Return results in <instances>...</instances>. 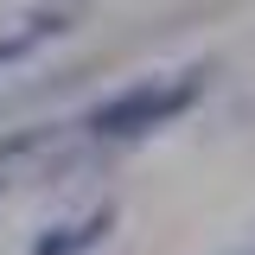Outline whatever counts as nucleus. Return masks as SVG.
Returning a JSON list of instances; mask_svg holds the SVG:
<instances>
[{"mask_svg": "<svg viewBox=\"0 0 255 255\" xmlns=\"http://www.w3.org/2000/svg\"><path fill=\"white\" fill-rule=\"evenodd\" d=\"M109 223H115V204H102L96 217H83L70 236H38V243H32V255H77V249H90L96 236H109Z\"/></svg>", "mask_w": 255, "mask_h": 255, "instance_id": "nucleus-2", "label": "nucleus"}, {"mask_svg": "<svg viewBox=\"0 0 255 255\" xmlns=\"http://www.w3.org/2000/svg\"><path fill=\"white\" fill-rule=\"evenodd\" d=\"M198 96H204V70H179V77H147V83H128L122 96H109V102H96V109H90V134H102V140H134V134H153V128L179 122Z\"/></svg>", "mask_w": 255, "mask_h": 255, "instance_id": "nucleus-1", "label": "nucleus"}, {"mask_svg": "<svg viewBox=\"0 0 255 255\" xmlns=\"http://www.w3.org/2000/svg\"><path fill=\"white\" fill-rule=\"evenodd\" d=\"M38 38H45V19H38V26H26V32H13V38H0V64H13V58H26L32 45H38Z\"/></svg>", "mask_w": 255, "mask_h": 255, "instance_id": "nucleus-3", "label": "nucleus"}]
</instances>
